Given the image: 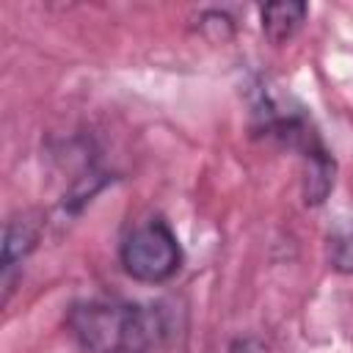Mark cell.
Returning a JSON list of instances; mask_svg holds the SVG:
<instances>
[{"label": "cell", "mask_w": 353, "mask_h": 353, "mask_svg": "<svg viewBox=\"0 0 353 353\" xmlns=\"http://www.w3.org/2000/svg\"><path fill=\"white\" fill-rule=\"evenodd\" d=\"M41 237V215L33 210H25L19 215H14L6 223V234H3V301H8L11 290H14V279L22 268V262L33 254V248L39 245Z\"/></svg>", "instance_id": "obj_4"}, {"label": "cell", "mask_w": 353, "mask_h": 353, "mask_svg": "<svg viewBox=\"0 0 353 353\" xmlns=\"http://www.w3.org/2000/svg\"><path fill=\"white\" fill-rule=\"evenodd\" d=\"M306 17H309V6L298 3V0H279V3H268L259 8L262 33L268 36L270 44L290 41L303 28Z\"/></svg>", "instance_id": "obj_5"}, {"label": "cell", "mask_w": 353, "mask_h": 353, "mask_svg": "<svg viewBox=\"0 0 353 353\" xmlns=\"http://www.w3.org/2000/svg\"><path fill=\"white\" fill-rule=\"evenodd\" d=\"M223 353H254V345H251V339H234Z\"/></svg>", "instance_id": "obj_7"}, {"label": "cell", "mask_w": 353, "mask_h": 353, "mask_svg": "<svg viewBox=\"0 0 353 353\" xmlns=\"http://www.w3.org/2000/svg\"><path fill=\"white\" fill-rule=\"evenodd\" d=\"M256 116L262 119V130L295 149L303 160V199L306 204H323L334 188V157L320 141L312 119L301 105H290L281 97H270L262 91Z\"/></svg>", "instance_id": "obj_1"}, {"label": "cell", "mask_w": 353, "mask_h": 353, "mask_svg": "<svg viewBox=\"0 0 353 353\" xmlns=\"http://www.w3.org/2000/svg\"><path fill=\"white\" fill-rule=\"evenodd\" d=\"M119 353H188V309L176 298L130 303Z\"/></svg>", "instance_id": "obj_3"}, {"label": "cell", "mask_w": 353, "mask_h": 353, "mask_svg": "<svg viewBox=\"0 0 353 353\" xmlns=\"http://www.w3.org/2000/svg\"><path fill=\"white\" fill-rule=\"evenodd\" d=\"M119 259L130 279L141 284H165L182 268V245L171 223L152 215L124 234Z\"/></svg>", "instance_id": "obj_2"}, {"label": "cell", "mask_w": 353, "mask_h": 353, "mask_svg": "<svg viewBox=\"0 0 353 353\" xmlns=\"http://www.w3.org/2000/svg\"><path fill=\"white\" fill-rule=\"evenodd\" d=\"M328 262L334 270L353 273V223L345 229H336L328 237Z\"/></svg>", "instance_id": "obj_6"}]
</instances>
